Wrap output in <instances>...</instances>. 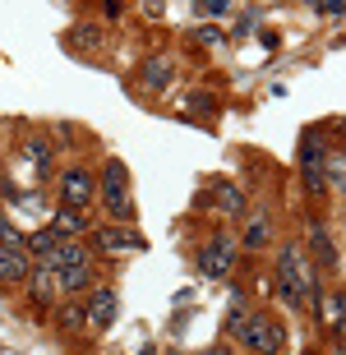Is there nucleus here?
<instances>
[{"instance_id": "21", "label": "nucleus", "mask_w": 346, "mask_h": 355, "mask_svg": "<svg viewBox=\"0 0 346 355\" xmlns=\"http://www.w3.org/2000/svg\"><path fill=\"white\" fill-rule=\"evenodd\" d=\"M305 355H323V351H305Z\"/></svg>"}, {"instance_id": "5", "label": "nucleus", "mask_w": 346, "mask_h": 355, "mask_svg": "<svg viewBox=\"0 0 346 355\" xmlns=\"http://www.w3.org/2000/svg\"><path fill=\"white\" fill-rule=\"evenodd\" d=\"M231 263H236V240L231 236H213L199 254V272L203 277H227Z\"/></svg>"}, {"instance_id": "6", "label": "nucleus", "mask_w": 346, "mask_h": 355, "mask_svg": "<svg viewBox=\"0 0 346 355\" xmlns=\"http://www.w3.org/2000/svg\"><path fill=\"white\" fill-rule=\"evenodd\" d=\"M79 263H93V259H88V250H83L79 240H60V245H55V250H46L42 254V272H65V268H79Z\"/></svg>"}, {"instance_id": "11", "label": "nucleus", "mask_w": 346, "mask_h": 355, "mask_svg": "<svg viewBox=\"0 0 346 355\" xmlns=\"http://www.w3.org/2000/svg\"><path fill=\"white\" fill-rule=\"evenodd\" d=\"M51 231H55V240H60V236H79V231H83V217H79V212H69V208H60L51 217Z\"/></svg>"}, {"instance_id": "13", "label": "nucleus", "mask_w": 346, "mask_h": 355, "mask_svg": "<svg viewBox=\"0 0 346 355\" xmlns=\"http://www.w3.org/2000/svg\"><path fill=\"white\" fill-rule=\"evenodd\" d=\"M217 198H222V208L236 212V217L245 212V198H240V189H231V184H217Z\"/></svg>"}, {"instance_id": "17", "label": "nucleus", "mask_w": 346, "mask_h": 355, "mask_svg": "<svg viewBox=\"0 0 346 355\" xmlns=\"http://www.w3.org/2000/svg\"><path fill=\"white\" fill-rule=\"evenodd\" d=\"M323 309H328V314H323V318H328L333 328H342V295H337V291H333V295H328V304H323Z\"/></svg>"}, {"instance_id": "3", "label": "nucleus", "mask_w": 346, "mask_h": 355, "mask_svg": "<svg viewBox=\"0 0 346 355\" xmlns=\"http://www.w3.org/2000/svg\"><path fill=\"white\" fill-rule=\"evenodd\" d=\"M93 198H97V175L88 171V166H65V171H60V203H65L69 212L88 208Z\"/></svg>"}, {"instance_id": "16", "label": "nucleus", "mask_w": 346, "mask_h": 355, "mask_svg": "<svg viewBox=\"0 0 346 355\" xmlns=\"http://www.w3.org/2000/svg\"><path fill=\"white\" fill-rule=\"evenodd\" d=\"M245 245H250V250H259V245H268V222H263V217H259V222L250 226V236H245Z\"/></svg>"}, {"instance_id": "15", "label": "nucleus", "mask_w": 346, "mask_h": 355, "mask_svg": "<svg viewBox=\"0 0 346 355\" xmlns=\"http://www.w3.org/2000/svg\"><path fill=\"white\" fill-rule=\"evenodd\" d=\"M309 245H314V254H319L323 263H333V245H328V236H323V231H309Z\"/></svg>"}, {"instance_id": "1", "label": "nucleus", "mask_w": 346, "mask_h": 355, "mask_svg": "<svg viewBox=\"0 0 346 355\" xmlns=\"http://www.w3.org/2000/svg\"><path fill=\"white\" fill-rule=\"evenodd\" d=\"M97 194H102V208H107L111 217H116V222H130V217H134V198H130V171H125V162H107V166H102Z\"/></svg>"}, {"instance_id": "20", "label": "nucleus", "mask_w": 346, "mask_h": 355, "mask_svg": "<svg viewBox=\"0 0 346 355\" xmlns=\"http://www.w3.org/2000/svg\"><path fill=\"white\" fill-rule=\"evenodd\" d=\"M208 355H236V351H227V346H213V351H208Z\"/></svg>"}, {"instance_id": "9", "label": "nucleus", "mask_w": 346, "mask_h": 355, "mask_svg": "<svg viewBox=\"0 0 346 355\" xmlns=\"http://www.w3.org/2000/svg\"><path fill=\"white\" fill-rule=\"evenodd\" d=\"M97 245L111 254H125V250H139L144 240H139V231H120V226H111V231H97Z\"/></svg>"}, {"instance_id": "7", "label": "nucleus", "mask_w": 346, "mask_h": 355, "mask_svg": "<svg viewBox=\"0 0 346 355\" xmlns=\"http://www.w3.org/2000/svg\"><path fill=\"white\" fill-rule=\"evenodd\" d=\"M116 309H120V300H116V291L111 286H97L93 295H88V309H83V323H93V328H111L116 323Z\"/></svg>"}, {"instance_id": "18", "label": "nucleus", "mask_w": 346, "mask_h": 355, "mask_svg": "<svg viewBox=\"0 0 346 355\" xmlns=\"http://www.w3.org/2000/svg\"><path fill=\"white\" fill-rule=\"evenodd\" d=\"M60 323H65V328H83V309L79 304H65V309H60Z\"/></svg>"}, {"instance_id": "2", "label": "nucleus", "mask_w": 346, "mask_h": 355, "mask_svg": "<svg viewBox=\"0 0 346 355\" xmlns=\"http://www.w3.org/2000/svg\"><path fill=\"white\" fill-rule=\"evenodd\" d=\"M240 342H245V351L277 355V351H282V342H286V332H282L268 314H250L245 323H240Z\"/></svg>"}, {"instance_id": "10", "label": "nucleus", "mask_w": 346, "mask_h": 355, "mask_svg": "<svg viewBox=\"0 0 346 355\" xmlns=\"http://www.w3.org/2000/svg\"><path fill=\"white\" fill-rule=\"evenodd\" d=\"M88 286H93V263H79V268L55 272V291H88Z\"/></svg>"}, {"instance_id": "12", "label": "nucleus", "mask_w": 346, "mask_h": 355, "mask_svg": "<svg viewBox=\"0 0 346 355\" xmlns=\"http://www.w3.org/2000/svg\"><path fill=\"white\" fill-rule=\"evenodd\" d=\"M28 291H33L37 300H55V295H60V291H55V277H51V272H33V277H28Z\"/></svg>"}, {"instance_id": "4", "label": "nucleus", "mask_w": 346, "mask_h": 355, "mask_svg": "<svg viewBox=\"0 0 346 355\" xmlns=\"http://www.w3.org/2000/svg\"><path fill=\"white\" fill-rule=\"evenodd\" d=\"M305 286H309V272L300 268V254H295V245H286V250H282V282H277L282 300L300 309V304H305Z\"/></svg>"}, {"instance_id": "14", "label": "nucleus", "mask_w": 346, "mask_h": 355, "mask_svg": "<svg viewBox=\"0 0 346 355\" xmlns=\"http://www.w3.org/2000/svg\"><path fill=\"white\" fill-rule=\"evenodd\" d=\"M28 245H33V254H37V259H42V254H46V250H55L60 240H55V231H51V226H46V231H37V236L28 240Z\"/></svg>"}, {"instance_id": "8", "label": "nucleus", "mask_w": 346, "mask_h": 355, "mask_svg": "<svg viewBox=\"0 0 346 355\" xmlns=\"http://www.w3.org/2000/svg\"><path fill=\"white\" fill-rule=\"evenodd\" d=\"M33 277V263H28L24 250H5L0 245V282H28Z\"/></svg>"}, {"instance_id": "19", "label": "nucleus", "mask_w": 346, "mask_h": 355, "mask_svg": "<svg viewBox=\"0 0 346 355\" xmlns=\"http://www.w3.org/2000/svg\"><path fill=\"white\" fill-rule=\"evenodd\" d=\"M166 74H171V69L162 65V60H153V65H148V79H153V83H166Z\"/></svg>"}]
</instances>
